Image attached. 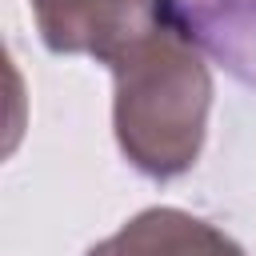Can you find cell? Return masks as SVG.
I'll use <instances>...</instances> for the list:
<instances>
[{"mask_svg": "<svg viewBox=\"0 0 256 256\" xmlns=\"http://www.w3.org/2000/svg\"><path fill=\"white\" fill-rule=\"evenodd\" d=\"M112 68V128L124 160L148 180L184 176L204 148L212 112L208 52L176 20H164L136 40Z\"/></svg>", "mask_w": 256, "mask_h": 256, "instance_id": "6da1fadb", "label": "cell"}, {"mask_svg": "<svg viewBox=\"0 0 256 256\" xmlns=\"http://www.w3.org/2000/svg\"><path fill=\"white\" fill-rule=\"evenodd\" d=\"M36 32L56 56L120 60L168 12V0H28Z\"/></svg>", "mask_w": 256, "mask_h": 256, "instance_id": "7a4b0ae2", "label": "cell"}, {"mask_svg": "<svg viewBox=\"0 0 256 256\" xmlns=\"http://www.w3.org/2000/svg\"><path fill=\"white\" fill-rule=\"evenodd\" d=\"M84 256H244V248L184 208H144Z\"/></svg>", "mask_w": 256, "mask_h": 256, "instance_id": "3957f363", "label": "cell"}, {"mask_svg": "<svg viewBox=\"0 0 256 256\" xmlns=\"http://www.w3.org/2000/svg\"><path fill=\"white\" fill-rule=\"evenodd\" d=\"M196 44L256 88V0H168Z\"/></svg>", "mask_w": 256, "mask_h": 256, "instance_id": "277c9868", "label": "cell"}]
</instances>
